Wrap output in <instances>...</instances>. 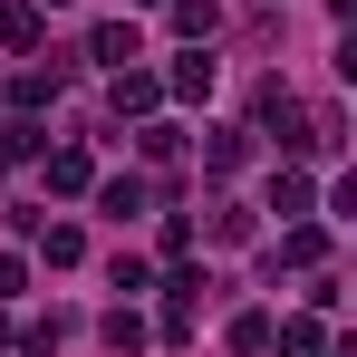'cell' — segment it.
Instances as JSON below:
<instances>
[{
  "mask_svg": "<svg viewBox=\"0 0 357 357\" xmlns=\"http://www.w3.org/2000/svg\"><path fill=\"white\" fill-rule=\"evenodd\" d=\"M49 183H59V193H87V183H97V165H87L77 145H59V155H49Z\"/></svg>",
  "mask_w": 357,
  "mask_h": 357,
  "instance_id": "6da1fadb",
  "label": "cell"
},
{
  "mask_svg": "<svg viewBox=\"0 0 357 357\" xmlns=\"http://www.w3.org/2000/svg\"><path fill=\"white\" fill-rule=\"evenodd\" d=\"M155 107V77L145 68H116V116H145Z\"/></svg>",
  "mask_w": 357,
  "mask_h": 357,
  "instance_id": "7a4b0ae2",
  "label": "cell"
},
{
  "mask_svg": "<svg viewBox=\"0 0 357 357\" xmlns=\"http://www.w3.org/2000/svg\"><path fill=\"white\" fill-rule=\"evenodd\" d=\"M165 87H174V97H213V59H203V49H193V59H174V77H165Z\"/></svg>",
  "mask_w": 357,
  "mask_h": 357,
  "instance_id": "3957f363",
  "label": "cell"
},
{
  "mask_svg": "<svg viewBox=\"0 0 357 357\" xmlns=\"http://www.w3.org/2000/svg\"><path fill=\"white\" fill-rule=\"evenodd\" d=\"M97 203H107L116 222H126V213H145V174H116V183H97Z\"/></svg>",
  "mask_w": 357,
  "mask_h": 357,
  "instance_id": "277c9868",
  "label": "cell"
},
{
  "mask_svg": "<svg viewBox=\"0 0 357 357\" xmlns=\"http://www.w3.org/2000/svg\"><path fill=\"white\" fill-rule=\"evenodd\" d=\"M87 49H97V59H107V68H126V59H135V29H126V20H107V29H97Z\"/></svg>",
  "mask_w": 357,
  "mask_h": 357,
  "instance_id": "5b68a950",
  "label": "cell"
},
{
  "mask_svg": "<svg viewBox=\"0 0 357 357\" xmlns=\"http://www.w3.org/2000/svg\"><path fill=\"white\" fill-rule=\"evenodd\" d=\"M39 251H49V271H68V261H77V251H87V241L68 232V222H39Z\"/></svg>",
  "mask_w": 357,
  "mask_h": 357,
  "instance_id": "8992f818",
  "label": "cell"
},
{
  "mask_svg": "<svg viewBox=\"0 0 357 357\" xmlns=\"http://www.w3.org/2000/svg\"><path fill=\"white\" fill-rule=\"evenodd\" d=\"M232 348H241V357L271 348V319H261V309H241V319H232Z\"/></svg>",
  "mask_w": 357,
  "mask_h": 357,
  "instance_id": "52a82bcc",
  "label": "cell"
},
{
  "mask_svg": "<svg viewBox=\"0 0 357 357\" xmlns=\"http://www.w3.org/2000/svg\"><path fill=\"white\" fill-rule=\"evenodd\" d=\"M107 348H116V357L145 348V319H135V309H116V319H107Z\"/></svg>",
  "mask_w": 357,
  "mask_h": 357,
  "instance_id": "ba28073f",
  "label": "cell"
},
{
  "mask_svg": "<svg viewBox=\"0 0 357 357\" xmlns=\"http://www.w3.org/2000/svg\"><path fill=\"white\" fill-rule=\"evenodd\" d=\"M271 338H280L290 357H319V348H328V338H319V319H290V328H271Z\"/></svg>",
  "mask_w": 357,
  "mask_h": 357,
  "instance_id": "9c48e42d",
  "label": "cell"
},
{
  "mask_svg": "<svg viewBox=\"0 0 357 357\" xmlns=\"http://www.w3.org/2000/svg\"><path fill=\"white\" fill-rule=\"evenodd\" d=\"M0 39L10 49H39V10H0Z\"/></svg>",
  "mask_w": 357,
  "mask_h": 357,
  "instance_id": "30bf717a",
  "label": "cell"
},
{
  "mask_svg": "<svg viewBox=\"0 0 357 357\" xmlns=\"http://www.w3.org/2000/svg\"><path fill=\"white\" fill-rule=\"evenodd\" d=\"M174 29L183 39H213V0H174Z\"/></svg>",
  "mask_w": 357,
  "mask_h": 357,
  "instance_id": "8fae6325",
  "label": "cell"
},
{
  "mask_svg": "<svg viewBox=\"0 0 357 357\" xmlns=\"http://www.w3.org/2000/svg\"><path fill=\"white\" fill-rule=\"evenodd\" d=\"M20 357H59V319H39V328H20Z\"/></svg>",
  "mask_w": 357,
  "mask_h": 357,
  "instance_id": "7c38bea8",
  "label": "cell"
},
{
  "mask_svg": "<svg viewBox=\"0 0 357 357\" xmlns=\"http://www.w3.org/2000/svg\"><path fill=\"white\" fill-rule=\"evenodd\" d=\"M20 280H29V261H20V251H0V299H20Z\"/></svg>",
  "mask_w": 357,
  "mask_h": 357,
  "instance_id": "4fadbf2b",
  "label": "cell"
},
{
  "mask_svg": "<svg viewBox=\"0 0 357 357\" xmlns=\"http://www.w3.org/2000/svg\"><path fill=\"white\" fill-rule=\"evenodd\" d=\"M49 10H59V0H49Z\"/></svg>",
  "mask_w": 357,
  "mask_h": 357,
  "instance_id": "5bb4252c",
  "label": "cell"
}]
</instances>
